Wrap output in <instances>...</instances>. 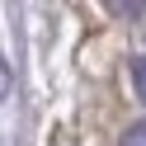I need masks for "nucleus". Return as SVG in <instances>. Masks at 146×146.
<instances>
[{"mask_svg":"<svg viewBox=\"0 0 146 146\" xmlns=\"http://www.w3.org/2000/svg\"><path fill=\"white\" fill-rule=\"evenodd\" d=\"M132 90H137V99L146 104V57H132Z\"/></svg>","mask_w":146,"mask_h":146,"instance_id":"nucleus-1","label":"nucleus"},{"mask_svg":"<svg viewBox=\"0 0 146 146\" xmlns=\"http://www.w3.org/2000/svg\"><path fill=\"white\" fill-rule=\"evenodd\" d=\"M118 146H146V123H132L123 137H118Z\"/></svg>","mask_w":146,"mask_h":146,"instance_id":"nucleus-2","label":"nucleus"},{"mask_svg":"<svg viewBox=\"0 0 146 146\" xmlns=\"http://www.w3.org/2000/svg\"><path fill=\"white\" fill-rule=\"evenodd\" d=\"M10 85H14V80H10V66H5V57H0V99L10 94Z\"/></svg>","mask_w":146,"mask_h":146,"instance_id":"nucleus-3","label":"nucleus"}]
</instances>
